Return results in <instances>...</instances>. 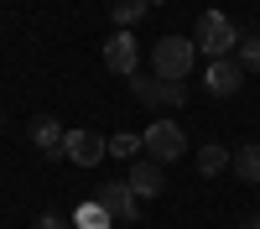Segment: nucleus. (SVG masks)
Returning a JSON list of instances; mask_svg holds the SVG:
<instances>
[{
	"instance_id": "nucleus-11",
	"label": "nucleus",
	"mask_w": 260,
	"mask_h": 229,
	"mask_svg": "<svg viewBox=\"0 0 260 229\" xmlns=\"http://www.w3.org/2000/svg\"><path fill=\"white\" fill-rule=\"evenodd\" d=\"M234 172H240V182H260V141H245L240 151H234Z\"/></svg>"
},
{
	"instance_id": "nucleus-10",
	"label": "nucleus",
	"mask_w": 260,
	"mask_h": 229,
	"mask_svg": "<svg viewBox=\"0 0 260 229\" xmlns=\"http://www.w3.org/2000/svg\"><path fill=\"white\" fill-rule=\"evenodd\" d=\"M62 136H68V130H62L52 115H37L31 120V146H37L42 156H62Z\"/></svg>"
},
{
	"instance_id": "nucleus-15",
	"label": "nucleus",
	"mask_w": 260,
	"mask_h": 229,
	"mask_svg": "<svg viewBox=\"0 0 260 229\" xmlns=\"http://www.w3.org/2000/svg\"><path fill=\"white\" fill-rule=\"evenodd\" d=\"M110 224H115V219L104 214L99 203H83V208H78V229H110Z\"/></svg>"
},
{
	"instance_id": "nucleus-3",
	"label": "nucleus",
	"mask_w": 260,
	"mask_h": 229,
	"mask_svg": "<svg viewBox=\"0 0 260 229\" xmlns=\"http://www.w3.org/2000/svg\"><path fill=\"white\" fill-rule=\"evenodd\" d=\"M141 151L151 156V161H177L182 151H187V136H182V125L177 120H156V125H146V136H141Z\"/></svg>"
},
{
	"instance_id": "nucleus-14",
	"label": "nucleus",
	"mask_w": 260,
	"mask_h": 229,
	"mask_svg": "<svg viewBox=\"0 0 260 229\" xmlns=\"http://www.w3.org/2000/svg\"><path fill=\"white\" fill-rule=\"evenodd\" d=\"M234 62H240L245 73H260V37H240V47H234Z\"/></svg>"
},
{
	"instance_id": "nucleus-6",
	"label": "nucleus",
	"mask_w": 260,
	"mask_h": 229,
	"mask_svg": "<svg viewBox=\"0 0 260 229\" xmlns=\"http://www.w3.org/2000/svg\"><path fill=\"white\" fill-rule=\"evenodd\" d=\"M94 203H99L115 224H136V203H141V198L130 193V182H104L99 193H94Z\"/></svg>"
},
{
	"instance_id": "nucleus-13",
	"label": "nucleus",
	"mask_w": 260,
	"mask_h": 229,
	"mask_svg": "<svg viewBox=\"0 0 260 229\" xmlns=\"http://www.w3.org/2000/svg\"><path fill=\"white\" fill-rule=\"evenodd\" d=\"M146 11H151L146 0H115V11H110V16H115V26H120V31H130V26H136Z\"/></svg>"
},
{
	"instance_id": "nucleus-12",
	"label": "nucleus",
	"mask_w": 260,
	"mask_h": 229,
	"mask_svg": "<svg viewBox=\"0 0 260 229\" xmlns=\"http://www.w3.org/2000/svg\"><path fill=\"white\" fill-rule=\"evenodd\" d=\"M229 161H234V156L224 151L219 141H208V146H198V172H203V177H219V172H224Z\"/></svg>"
},
{
	"instance_id": "nucleus-8",
	"label": "nucleus",
	"mask_w": 260,
	"mask_h": 229,
	"mask_svg": "<svg viewBox=\"0 0 260 229\" xmlns=\"http://www.w3.org/2000/svg\"><path fill=\"white\" fill-rule=\"evenodd\" d=\"M240 83H245V68H240L234 57H219V62H208V94L229 99V94H240Z\"/></svg>"
},
{
	"instance_id": "nucleus-18",
	"label": "nucleus",
	"mask_w": 260,
	"mask_h": 229,
	"mask_svg": "<svg viewBox=\"0 0 260 229\" xmlns=\"http://www.w3.org/2000/svg\"><path fill=\"white\" fill-rule=\"evenodd\" d=\"M245 229H260V214H245Z\"/></svg>"
},
{
	"instance_id": "nucleus-16",
	"label": "nucleus",
	"mask_w": 260,
	"mask_h": 229,
	"mask_svg": "<svg viewBox=\"0 0 260 229\" xmlns=\"http://www.w3.org/2000/svg\"><path fill=\"white\" fill-rule=\"evenodd\" d=\"M136 151H141V136H130V130L110 136V156H136Z\"/></svg>"
},
{
	"instance_id": "nucleus-17",
	"label": "nucleus",
	"mask_w": 260,
	"mask_h": 229,
	"mask_svg": "<svg viewBox=\"0 0 260 229\" xmlns=\"http://www.w3.org/2000/svg\"><path fill=\"white\" fill-rule=\"evenodd\" d=\"M31 229H68V219H57V214H42Z\"/></svg>"
},
{
	"instance_id": "nucleus-1",
	"label": "nucleus",
	"mask_w": 260,
	"mask_h": 229,
	"mask_svg": "<svg viewBox=\"0 0 260 229\" xmlns=\"http://www.w3.org/2000/svg\"><path fill=\"white\" fill-rule=\"evenodd\" d=\"M192 47H198V57H208V62L234 57V47H240V26H234L224 11H203L198 16V31H192Z\"/></svg>"
},
{
	"instance_id": "nucleus-5",
	"label": "nucleus",
	"mask_w": 260,
	"mask_h": 229,
	"mask_svg": "<svg viewBox=\"0 0 260 229\" xmlns=\"http://www.w3.org/2000/svg\"><path fill=\"white\" fill-rule=\"evenodd\" d=\"M136 62H141V47H136V31H115L104 42V68L120 73V78H136Z\"/></svg>"
},
{
	"instance_id": "nucleus-9",
	"label": "nucleus",
	"mask_w": 260,
	"mask_h": 229,
	"mask_svg": "<svg viewBox=\"0 0 260 229\" xmlns=\"http://www.w3.org/2000/svg\"><path fill=\"white\" fill-rule=\"evenodd\" d=\"M125 182H130V193H136V198H156L161 187H167V177H161V161H151V156H146V161H136Z\"/></svg>"
},
{
	"instance_id": "nucleus-7",
	"label": "nucleus",
	"mask_w": 260,
	"mask_h": 229,
	"mask_svg": "<svg viewBox=\"0 0 260 229\" xmlns=\"http://www.w3.org/2000/svg\"><path fill=\"white\" fill-rule=\"evenodd\" d=\"M62 156H68L73 167H94L99 156H110V141L94 136V130H68L62 136Z\"/></svg>"
},
{
	"instance_id": "nucleus-19",
	"label": "nucleus",
	"mask_w": 260,
	"mask_h": 229,
	"mask_svg": "<svg viewBox=\"0 0 260 229\" xmlns=\"http://www.w3.org/2000/svg\"><path fill=\"white\" fill-rule=\"evenodd\" d=\"M146 6H161V0H146Z\"/></svg>"
},
{
	"instance_id": "nucleus-2",
	"label": "nucleus",
	"mask_w": 260,
	"mask_h": 229,
	"mask_svg": "<svg viewBox=\"0 0 260 229\" xmlns=\"http://www.w3.org/2000/svg\"><path fill=\"white\" fill-rule=\"evenodd\" d=\"M192 62H198L192 37H161L156 47H151V73L167 78V83H182V78L192 73Z\"/></svg>"
},
{
	"instance_id": "nucleus-4",
	"label": "nucleus",
	"mask_w": 260,
	"mask_h": 229,
	"mask_svg": "<svg viewBox=\"0 0 260 229\" xmlns=\"http://www.w3.org/2000/svg\"><path fill=\"white\" fill-rule=\"evenodd\" d=\"M130 94H136L141 104H151V110H182V104H187L182 83H167L156 73H136V78H130Z\"/></svg>"
}]
</instances>
